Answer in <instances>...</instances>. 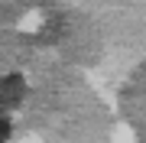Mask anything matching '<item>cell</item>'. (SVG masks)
Here are the masks:
<instances>
[{
	"mask_svg": "<svg viewBox=\"0 0 146 143\" xmlns=\"http://www.w3.org/2000/svg\"><path fill=\"white\" fill-rule=\"evenodd\" d=\"M7 137H10V117L0 111V143H7Z\"/></svg>",
	"mask_w": 146,
	"mask_h": 143,
	"instance_id": "6da1fadb",
	"label": "cell"
}]
</instances>
